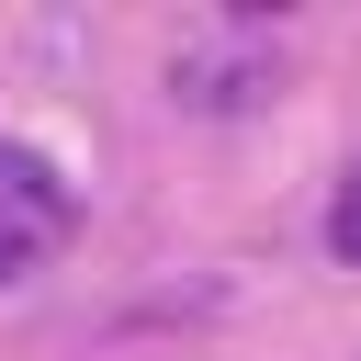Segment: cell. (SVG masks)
<instances>
[{
	"instance_id": "obj_2",
	"label": "cell",
	"mask_w": 361,
	"mask_h": 361,
	"mask_svg": "<svg viewBox=\"0 0 361 361\" xmlns=\"http://www.w3.org/2000/svg\"><path fill=\"white\" fill-rule=\"evenodd\" d=\"M169 90L192 113H248V102H271V56H180Z\"/></svg>"
},
{
	"instance_id": "obj_4",
	"label": "cell",
	"mask_w": 361,
	"mask_h": 361,
	"mask_svg": "<svg viewBox=\"0 0 361 361\" xmlns=\"http://www.w3.org/2000/svg\"><path fill=\"white\" fill-rule=\"evenodd\" d=\"M23 259H34V248H23V237H0V293L23 282Z\"/></svg>"
},
{
	"instance_id": "obj_1",
	"label": "cell",
	"mask_w": 361,
	"mask_h": 361,
	"mask_svg": "<svg viewBox=\"0 0 361 361\" xmlns=\"http://www.w3.org/2000/svg\"><path fill=\"white\" fill-rule=\"evenodd\" d=\"M68 226H79V192H68V169H56L45 147L0 135V237L45 248V237H68Z\"/></svg>"
},
{
	"instance_id": "obj_3",
	"label": "cell",
	"mask_w": 361,
	"mask_h": 361,
	"mask_svg": "<svg viewBox=\"0 0 361 361\" xmlns=\"http://www.w3.org/2000/svg\"><path fill=\"white\" fill-rule=\"evenodd\" d=\"M327 259L361 271V147H350V169H338V192H327Z\"/></svg>"
}]
</instances>
